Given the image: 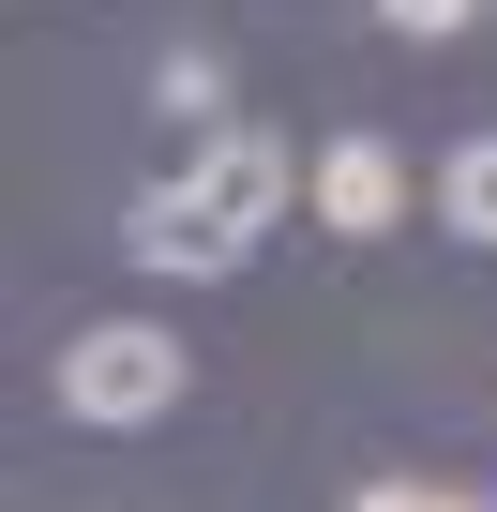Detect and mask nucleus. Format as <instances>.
Masks as SVG:
<instances>
[{
  "label": "nucleus",
  "instance_id": "1",
  "mask_svg": "<svg viewBox=\"0 0 497 512\" xmlns=\"http://www.w3.org/2000/svg\"><path fill=\"white\" fill-rule=\"evenodd\" d=\"M287 196H302V166L257 136V121H196L181 136V166L121 211V241H136V272H241L257 256V226H287Z\"/></svg>",
  "mask_w": 497,
  "mask_h": 512
},
{
  "label": "nucleus",
  "instance_id": "2",
  "mask_svg": "<svg viewBox=\"0 0 497 512\" xmlns=\"http://www.w3.org/2000/svg\"><path fill=\"white\" fill-rule=\"evenodd\" d=\"M166 407H181V347H166L151 317H91V332L61 347V422L136 437V422H166Z\"/></svg>",
  "mask_w": 497,
  "mask_h": 512
},
{
  "label": "nucleus",
  "instance_id": "3",
  "mask_svg": "<svg viewBox=\"0 0 497 512\" xmlns=\"http://www.w3.org/2000/svg\"><path fill=\"white\" fill-rule=\"evenodd\" d=\"M317 226H332V241L407 226V151H392V136H332V151H317Z\"/></svg>",
  "mask_w": 497,
  "mask_h": 512
},
{
  "label": "nucleus",
  "instance_id": "4",
  "mask_svg": "<svg viewBox=\"0 0 497 512\" xmlns=\"http://www.w3.org/2000/svg\"><path fill=\"white\" fill-rule=\"evenodd\" d=\"M437 226H452V241H482V256H497V136H467V151H452V166H437Z\"/></svg>",
  "mask_w": 497,
  "mask_h": 512
},
{
  "label": "nucleus",
  "instance_id": "5",
  "mask_svg": "<svg viewBox=\"0 0 497 512\" xmlns=\"http://www.w3.org/2000/svg\"><path fill=\"white\" fill-rule=\"evenodd\" d=\"M377 16H392V31H422V46H437V31H467V16H482V0H377Z\"/></svg>",
  "mask_w": 497,
  "mask_h": 512
},
{
  "label": "nucleus",
  "instance_id": "6",
  "mask_svg": "<svg viewBox=\"0 0 497 512\" xmlns=\"http://www.w3.org/2000/svg\"><path fill=\"white\" fill-rule=\"evenodd\" d=\"M362 512H482V497H437V482H377Z\"/></svg>",
  "mask_w": 497,
  "mask_h": 512
},
{
  "label": "nucleus",
  "instance_id": "7",
  "mask_svg": "<svg viewBox=\"0 0 497 512\" xmlns=\"http://www.w3.org/2000/svg\"><path fill=\"white\" fill-rule=\"evenodd\" d=\"M482 16H497V0H482Z\"/></svg>",
  "mask_w": 497,
  "mask_h": 512
}]
</instances>
